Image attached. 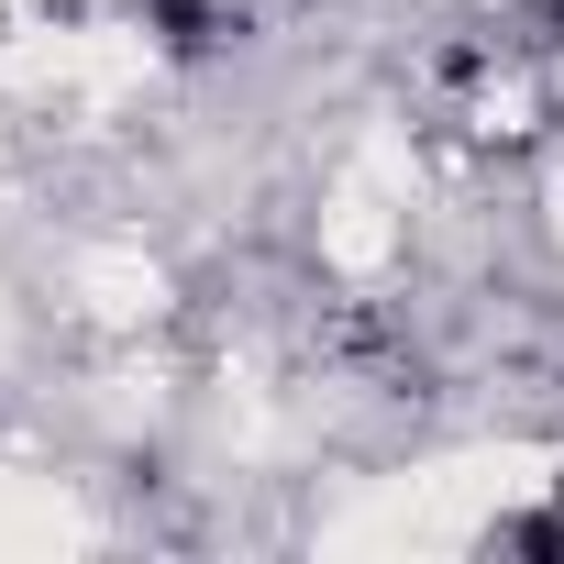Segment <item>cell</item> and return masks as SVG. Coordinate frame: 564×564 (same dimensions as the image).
<instances>
[{
    "label": "cell",
    "instance_id": "1",
    "mask_svg": "<svg viewBox=\"0 0 564 564\" xmlns=\"http://www.w3.org/2000/svg\"><path fill=\"white\" fill-rule=\"evenodd\" d=\"M487 553H564V520H553V509H520V520L487 531Z\"/></svg>",
    "mask_w": 564,
    "mask_h": 564
},
{
    "label": "cell",
    "instance_id": "2",
    "mask_svg": "<svg viewBox=\"0 0 564 564\" xmlns=\"http://www.w3.org/2000/svg\"><path fill=\"white\" fill-rule=\"evenodd\" d=\"M553 12H564V0H553Z\"/></svg>",
    "mask_w": 564,
    "mask_h": 564
}]
</instances>
